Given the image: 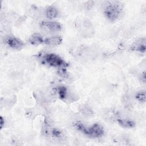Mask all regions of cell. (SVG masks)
I'll return each instance as SVG.
<instances>
[{
    "label": "cell",
    "mask_w": 146,
    "mask_h": 146,
    "mask_svg": "<svg viewBox=\"0 0 146 146\" xmlns=\"http://www.w3.org/2000/svg\"><path fill=\"white\" fill-rule=\"evenodd\" d=\"M63 39L60 36L47 37L44 39V44L49 46H57L62 43Z\"/></svg>",
    "instance_id": "6"
},
{
    "label": "cell",
    "mask_w": 146,
    "mask_h": 146,
    "mask_svg": "<svg viewBox=\"0 0 146 146\" xmlns=\"http://www.w3.org/2000/svg\"><path fill=\"white\" fill-rule=\"evenodd\" d=\"M40 27L51 32H59L62 29V25L58 22L42 21L40 25Z\"/></svg>",
    "instance_id": "5"
},
{
    "label": "cell",
    "mask_w": 146,
    "mask_h": 146,
    "mask_svg": "<svg viewBox=\"0 0 146 146\" xmlns=\"http://www.w3.org/2000/svg\"><path fill=\"white\" fill-rule=\"evenodd\" d=\"M58 11L57 9L54 6H49L46 10V15L47 18L54 19L57 17Z\"/></svg>",
    "instance_id": "8"
},
{
    "label": "cell",
    "mask_w": 146,
    "mask_h": 146,
    "mask_svg": "<svg viewBox=\"0 0 146 146\" xmlns=\"http://www.w3.org/2000/svg\"><path fill=\"white\" fill-rule=\"evenodd\" d=\"M136 99L138 100V101L144 103L145 102L146 99V95L145 91H140L137 93L136 95Z\"/></svg>",
    "instance_id": "12"
},
{
    "label": "cell",
    "mask_w": 146,
    "mask_h": 146,
    "mask_svg": "<svg viewBox=\"0 0 146 146\" xmlns=\"http://www.w3.org/2000/svg\"><path fill=\"white\" fill-rule=\"evenodd\" d=\"M103 11L107 18L111 21H115L120 15L122 7L117 2H108L105 5Z\"/></svg>",
    "instance_id": "2"
},
{
    "label": "cell",
    "mask_w": 146,
    "mask_h": 146,
    "mask_svg": "<svg viewBox=\"0 0 146 146\" xmlns=\"http://www.w3.org/2000/svg\"><path fill=\"white\" fill-rule=\"evenodd\" d=\"M75 127L77 129L91 137H99L103 136L104 133L103 127L97 123L87 127L81 122H77L75 124Z\"/></svg>",
    "instance_id": "1"
},
{
    "label": "cell",
    "mask_w": 146,
    "mask_h": 146,
    "mask_svg": "<svg viewBox=\"0 0 146 146\" xmlns=\"http://www.w3.org/2000/svg\"><path fill=\"white\" fill-rule=\"evenodd\" d=\"M51 133L52 136L54 137H59L62 135L61 131L56 128L52 129V131H51Z\"/></svg>",
    "instance_id": "13"
},
{
    "label": "cell",
    "mask_w": 146,
    "mask_h": 146,
    "mask_svg": "<svg viewBox=\"0 0 146 146\" xmlns=\"http://www.w3.org/2000/svg\"><path fill=\"white\" fill-rule=\"evenodd\" d=\"M43 60L46 63L52 67H66L67 63L59 55L54 53L46 54L43 56Z\"/></svg>",
    "instance_id": "3"
},
{
    "label": "cell",
    "mask_w": 146,
    "mask_h": 146,
    "mask_svg": "<svg viewBox=\"0 0 146 146\" xmlns=\"http://www.w3.org/2000/svg\"><path fill=\"white\" fill-rule=\"evenodd\" d=\"M44 39L38 34H33L29 39V42L33 45H39L44 44Z\"/></svg>",
    "instance_id": "7"
},
{
    "label": "cell",
    "mask_w": 146,
    "mask_h": 146,
    "mask_svg": "<svg viewBox=\"0 0 146 146\" xmlns=\"http://www.w3.org/2000/svg\"><path fill=\"white\" fill-rule=\"evenodd\" d=\"M117 122L121 127L124 128H132L135 125V123L129 119H118Z\"/></svg>",
    "instance_id": "9"
},
{
    "label": "cell",
    "mask_w": 146,
    "mask_h": 146,
    "mask_svg": "<svg viewBox=\"0 0 146 146\" xmlns=\"http://www.w3.org/2000/svg\"><path fill=\"white\" fill-rule=\"evenodd\" d=\"M5 42L9 47L16 50H21L25 46V43L22 40L13 35L6 36Z\"/></svg>",
    "instance_id": "4"
},
{
    "label": "cell",
    "mask_w": 146,
    "mask_h": 146,
    "mask_svg": "<svg viewBox=\"0 0 146 146\" xmlns=\"http://www.w3.org/2000/svg\"><path fill=\"white\" fill-rule=\"evenodd\" d=\"M58 93L59 97L61 99H63L66 98L67 94V90L65 86H59L58 88Z\"/></svg>",
    "instance_id": "11"
},
{
    "label": "cell",
    "mask_w": 146,
    "mask_h": 146,
    "mask_svg": "<svg viewBox=\"0 0 146 146\" xmlns=\"http://www.w3.org/2000/svg\"><path fill=\"white\" fill-rule=\"evenodd\" d=\"M145 39L141 42L137 43L136 46H135L132 50H134L137 51H139L141 52H145Z\"/></svg>",
    "instance_id": "10"
},
{
    "label": "cell",
    "mask_w": 146,
    "mask_h": 146,
    "mask_svg": "<svg viewBox=\"0 0 146 146\" xmlns=\"http://www.w3.org/2000/svg\"><path fill=\"white\" fill-rule=\"evenodd\" d=\"M4 125H5V120H4L3 117L1 116L0 117V127H1V129H2Z\"/></svg>",
    "instance_id": "14"
}]
</instances>
